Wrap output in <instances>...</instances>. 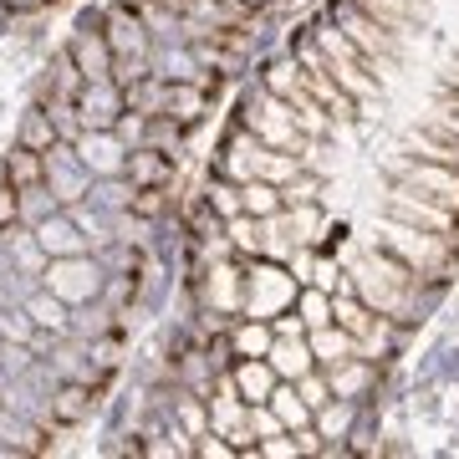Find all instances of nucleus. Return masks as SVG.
<instances>
[{
	"label": "nucleus",
	"instance_id": "1",
	"mask_svg": "<svg viewBox=\"0 0 459 459\" xmlns=\"http://www.w3.org/2000/svg\"><path fill=\"white\" fill-rule=\"evenodd\" d=\"M358 276V296L373 307L377 316H394V322H409L413 307H419V281L403 261H394L388 250H377V255H368V261L352 271Z\"/></svg>",
	"mask_w": 459,
	"mask_h": 459
},
{
	"label": "nucleus",
	"instance_id": "2",
	"mask_svg": "<svg viewBox=\"0 0 459 459\" xmlns=\"http://www.w3.org/2000/svg\"><path fill=\"white\" fill-rule=\"evenodd\" d=\"M383 250L403 261L413 276L424 281H444L455 271V235H439V230H419V225H403V220H383Z\"/></svg>",
	"mask_w": 459,
	"mask_h": 459
},
{
	"label": "nucleus",
	"instance_id": "3",
	"mask_svg": "<svg viewBox=\"0 0 459 459\" xmlns=\"http://www.w3.org/2000/svg\"><path fill=\"white\" fill-rule=\"evenodd\" d=\"M316 47H322V62H327V72L337 77V87H342L347 98H373V92H377L373 77H362V72H373V66L352 56V41H347V36L322 31V36H316Z\"/></svg>",
	"mask_w": 459,
	"mask_h": 459
},
{
	"label": "nucleus",
	"instance_id": "4",
	"mask_svg": "<svg viewBox=\"0 0 459 459\" xmlns=\"http://www.w3.org/2000/svg\"><path fill=\"white\" fill-rule=\"evenodd\" d=\"M342 26H347V41L362 51V62L373 66V72H394V56H398V36L388 31V26H377L368 11H347L342 16Z\"/></svg>",
	"mask_w": 459,
	"mask_h": 459
},
{
	"label": "nucleus",
	"instance_id": "5",
	"mask_svg": "<svg viewBox=\"0 0 459 459\" xmlns=\"http://www.w3.org/2000/svg\"><path fill=\"white\" fill-rule=\"evenodd\" d=\"M403 184H409L413 195H424L429 204H439V210L459 214V169L424 159V164H409V169H403Z\"/></svg>",
	"mask_w": 459,
	"mask_h": 459
},
{
	"label": "nucleus",
	"instance_id": "6",
	"mask_svg": "<svg viewBox=\"0 0 459 459\" xmlns=\"http://www.w3.org/2000/svg\"><path fill=\"white\" fill-rule=\"evenodd\" d=\"M296 301V281L276 265H255L246 276V307L250 316H281V307Z\"/></svg>",
	"mask_w": 459,
	"mask_h": 459
},
{
	"label": "nucleus",
	"instance_id": "7",
	"mask_svg": "<svg viewBox=\"0 0 459 459\" xmlns=\"http://www.w3.org/2000/svg\"><path fill=\"white\" fill-rule=\"evenodd\" d=\"M47 291H56L62 301H87L98 291V265L87 255H56L47 271Z\"/></svg>",
	"mask_w": 459,
	"mask_h": 459
},
{
	"label": "nucleus",
	"instance_id": "8",
	"mask_svg": "<svg viewBox=\"0 0 459 459\" xmlns=\"http://www.w3.org/2000/svg\"><path fill=\"white\" fill-rule=\"evenodd\" d=\"M388 220H403V225L439 230V235H449V230H455V214L439 210V204H429L424 195H413L409 184H398V189H394V199H388Z\"/></svg>",
	"mask_w": 459,
	"mask_h": 459
},
{
	"label": "nucleus",
	"instance_id": "9",
	"mask_svg": "<svg viewBox=\"0 0 459 459\" xmlns=\"http://www.w3.org/2000/svg\"><path fill=\"white\" fill-rule=\"evenodd\" d=\"M265 358H271V368H276L286 383H296V377L312 373L316 352H312V342H301V332H291V337H286V332H276V342H271V352H265Z\"/></svg>",
	"mask_w": 459,
	"mask_h": 459
},
{
	"label": "nucleus",
	"instance_id": "10",
	"mask_svg": "<svg viewBox=\"0 0 459 459\" xmlns=\"http://www.w3.org/2000/svg\"><path fill=\"white\" fill-rule=\"evenodd\" d=\"M230 383H235V394L246 398V403H265V398H271V388L281 383V373L271 368V358H246L240 368H235V377H230Z\"/></svg>",
	"mask_w": 459,
	"mask_h": 459
},
{
	"label": "nucleus",
	"instance_id": "11",
	"mask_svg": "<svg viewBox=\"0 0 459 459\" xmlns=\"http://www.w3.org/2000/svg\"><path fill=\"white\" fill-rule=\"evenodd\" d=\"M174 174V153H164V148H133L128 153V179L138 184V189H164V179Z\"/></svg>",
	"mask_w": 459,
	"mask_h": 459
},
{
	"label": "nucleus",
	"instance_id": "12",
	"mask_svg": "<svg viewBox=\"0 0 459 459\" xmlns=\"http://www.w3.org/2000/svg\"><path fill=\"white\" fill-rule=\"evenodd\" d=\"M312 352L322 368H342L347 358H362V342L347 327H332L327 322V327H312Z\"/></svg>",
	"mask_w": 459,
	"mask_h": 459
},
{
	"label": "nucleus",
	"instance_id": "13",
	"mask_svg": "<svg viewBox=\"0 0 459 459\" xmlns=\"http://www.w3.org/2000/svg\"><path fill=\"white\" fill-rule=\"evenodd\" d=\"M358 11H368L377 26H388L394 36H403L413 21L429 11V5H424V0H358Z\"/></svg>",
	"mask_w": 459,
	"mask_h": 459
},
{
	"label": "nucleus",
	"instance_id": "14",
	"mask_svg": "<svg viewBox=\"0 0 459 459\" xmlns=\"http://www.w3.org/2000/svg\"><path fill=\"white\" fill-rule=\"evenodd\" d=\"M41 179H47V153H36V148L21 143L16 153L5 159V184H11L16 195H31Z\"/></svg>",
	"mask_w": 459,
	"mask_h": 459
},
{
	"label": "nucleus",
	"instance_id": "15",
	"mask_svg": "<svg viewBox=\"0 0 459 459\" xmlns=\"http://www.w3.org/2000/svg\"><path fill=\"white\" fill-rule=\"evenodd\" d=\"M72 56H77V72H82L87 82H108V72H113V47H108L102 36H77V41H72Z\"/></svg>",
	"mask_w": 459,
	"mask_h": 459
},
{
	"label": "nucleus",
	"instance_id": "16",
	"mask_svg": "<svg viewBox=\"0 0 459 459\" xmlns=\"http://www.w3.org/2000/svg\"><path fill=\"white\" fill-rule=\"evenodd\" d=\"M77 108H82V128H113L117 92L108 82H87V92L77 98Z\"/></svg>",
	"mask_w": 459,
	"mask_h": 459
},
{
	"label": "nucleus",
	"instance_id": "17",
	"mask_svg": "<svg viewBox=\"0 0 459 459\" xmlns=\"http://www.w3.org/2000/svg\"><path fill=\"white\" fill-rule=\"evenodd\" d=\"M82 164L98 169V174H117V169H128V164H123V148L108 138V128H87V138H82Z\"/></svg>",
	"mask_w": 459,
	"mask_h": 459
},
{
	"label": "nucleus",
	"instance_id": "18",
	"mask_svg": "<svg viewBox=\"0 0 459 459\" xmlns=\"http://www.w3.org/2000/svg\"><path fill=\"white\" fill-rule=\"evenodd\" d=\"M36 246L47 250V255H82V230L72 225V220H47V225L36 230Z\"/></svg>",
	"mask_w": 459,
	"mask_h": 459
},
{
	"label": "nucleus",
	"instance_id": "19",
	"mask_svg": "<svg viewBox=\"0 0 459 459\" xmlns=\"http://www.w3.org/2000/svg\"><path fill=\"white\" fill-rule=\"evenodd\" d=\"M246 214H255V220H271V214H281L286 210V199H281V184H271V179H246Z\"/></svg>",
	"mask_w": 459,
	"mask_h": 459
},
{
	"label": "nucleus",
	"instance_id": "20",
	"mask_svg": "<svg viewBox=\"0 0 459 459\" xmlns=\"http://www.w3.org/2000/svg\"><path fill=\"white\" fill-rule=\"evenodd\" d=\"M265 403L276 409V419H281V424H286V429H301V424H307V413H312V409H307V398L296 394L291 383H276V388H271V398H265Z\"/></svg>",
	"mask_w": 459,
	"mask_h": 459
},
{
	"label": "nucleus",
	"instance_id": "21",
	"mask_svg": "<svg viewBox=\"0 0 459 459\" xmlns=\"http://www.w3.org/2000/svg\"><path fill=\"white\" fill-rule=\"evenodd\" d=\"M21 143L36 148V153H51V143H56L51 117H47V113H26V123H21Z\"/></svg>",
	"mask_w": 459,
	"mask_h": 459
},
{
	"label": "nucleus",
	"instance_id": "22",
	"mask_svg": "<svg viewBox=\"0 0 459 459\" xmlns=\"http://www.w3.org/2000/svg\"><path fill=\"white\" fill-rule=\"evenodd\" d=\"M87 409H92V394H87V388H62V394L51 398V413H56L62 424H77Z\"/></svg>",
	"mask_w": 459,
	"mask_h": 459
},
{
	"label": "nucleus",
	"instance_id": "23",
	"mask_svg": "<svg viewBox=\"0 0 459 459\" xmlns=\"http://www.w3.org/2000/svg\"><path fill=\"white\" fill-rule=\"evenodd\" d=\"M26 312H31V322H36V327H66V301H62L56 291L36 296V301L26 307Z\"/></svg>",
	"mask_w": 459,
	"mask_h": 459
},
{
	"label": "nucleus",
	"instance_id": "24",
	"mask_svg": "<svg viewBox=\"0 0 459 459\" xmlns=\"http://www.w3.org/2000/svg\"><path fill=\"white\" fill-rule=\"evenodd\" d=\"M296 394L307 398V409L312 413H322L332 403V383L327 377H316V373H307V377H296Z\"/></svg>",
	"mask_w": 459,
	"mask_h": 459
},
{
	"label": "nucleus",
	"instance_id": "25",
	"mask_svg": "<svg viewBox=\"0 0 459 459\" xmlns=\"http://www.w3.org/2000/svg\"><path fill=\"white\" fill-rule=\"evenodd\" d=\"M235 347H240V358H265V352H271V332H265L261 322H250V327L235 332Z\"/></svg>",
	"mask_w": 459,
	"mask_h": 459
},
{
	"label": "nucleus",
	"instance_id": "26",
	"mask_svg": "<svg viewBox=\"0 0 459 459\" xmlns=\"http://www.w3.org/2000/svg\"><path fill=\"white\" fill-rule=\"evenodd\" d=\"M230 240H235L240 250H261V246H265V240H261V225H250V214H246V210L230 220Z\"/></svg>",
	"mask_w": 459,
	"mask_h": 459
},
{
	"label": "nucleus",
	"instance_id": "27",
	"mask_svg": "<svg viewBox=\"0 0 459 459\" xmlns=\"http://www.w3.org/2000/svg\"><path fill=\"white\" fill-rule=\"evenodd\" d=\"M301 322H307V327H327L332 322V301L322 291H307L301 296Z\"/></svg>",
	"mask_w": 459,
	"mask_h": 459
},
{
	"label": "nucleus",
	"instance_id": "28",
	"mask_svg": "<svg viewBox=\"0 0 459 459\" xmlns=\"http://www.w3.org/2000/svg\"><path fill=\"white\" fill-rule=\"evenodd\" d=\"M235 195H240V189H230V184H214L210 195H204V204H210V210H220L225 220H235V214L246 210V199H235Z\"/></svg>",
	"mask_w": 459,
	"mask_h": 459
},
{
	"label": "nucleus",
	"instance_id": "29",
	"mask_svg": "<svg viewBox=\"0 0 459 459\" xmlns=\"http://www.w3.org/2000/svg\"><path fill=\"white\" fill-rule=\"evenodd\" d=\"M0 337H5V342H26V337H31V312L0 316Z\"/></svg>",
	"mask_w": 459,
	"mask_h": 459
},
{
	"label": "nucleus",
	"instance_id": "30",
	"mask_svg": "<svg viewBox=\"0 0 459 459\" xmlns=\"http://www.w3.org/2000/svg\"><path fill=\"white\" fill-rule=\"evenodd\" d=\"M133 210L138 214H159L164 210V189H138V195H133Z\"/></svg>",
	"mask_w": 459,
	"mask_h": 459
},
{
	"label": "nucleus",
	"instance_id": "31",
	"mask_svg": "<svg viewBox=\"0 0 459 459\" xmlns=\"http://www.w3.org/2000/svg\"><path fill=\"white\" fill-rule=\"evenodd\" d=\"M5 220H16V189L11 184H0V225Z\"/></svg>",
	"mask_w": 459,
	"mask_h": 459
},
{
	"label": "nucleus",
	"instance_id": "32",
	"mask_svg": "<svg viewBox=\"0 0 459 459\" xmlns=\"http://www.w3.org/2000/svg\"><path fill=\"white\" fill-rule=\"evenodd\" d=\"M342 424H347V409H322V429L327 434H342Z\"/></svg>",
	"mask_w": 459,
	"mask_h": 459
},
{
	"label": "nucleus",
	"instance_id": "33",
	"mask_svg": "<svg viewBox=\"0 0 459 459\" xmlns=\"http://www.w3.org/2000/svg\"><path fill=\"white\" fill-rule=\"evenodd\" d=\"M179 413H184V424H189V429H199V424H204V413H199V409H195V403H184V409H179Z\"/></svg>",
	"mask_w": 459,
	"mask_h": 459
},
{
	"label": "nucleus",
	"instance_id": "34",
	"mask_svg": "<svg viewBox=\"0 0 459 459\" xmlns=\"http://www.w3.org/2000/svg\"><path fill=\"white\" fill-rule=\"evenodd\" d=\"M246 5H276V0H246Z\"/></svg>",
	"mask_w": 459,
	"mask_h": 459
}]
</instances>
